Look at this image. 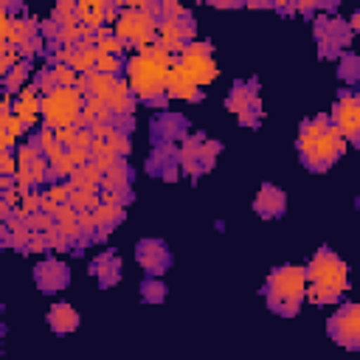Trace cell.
I'll list each match as a JSON object with an SVG mask.
<instances>
[{
  "label": "cell",
  "mask_w": 360,
  "mask_h": 360,
  "mask_svg": "<svg viewBox=\"0 0 360 360\" xmlns=\"http://www.w3.org/2000/svg\"><path fill=\"white\" fill-rule=\"evenodd\" d=\"M174 56L160 48L158 42L135 51L129 59H127V84L129 90L135 93V98L141 101H163L166 96V87H169V73L174 68Z\"/></svg>",
  "instance_id": "6da1fadb"
},
{
  "label": "cell",
  "mask_w": 360,
  "mask_h": 360,
  "mask_svg": "<svg viewBox=\"0 0 360 360\" xmlns=\"http://www.w3.org/2000/svg\"><path fill=\"white\" fill-rule=\"evenodd\" d=\"M346 152V138L326 115L307 118L298 129V155L301 163L312 172H326Z\"/></svg>",
  "instance_id": "7a4b0ae2"
},
{
  "label": "cell",
  "mask_w": 360,
  "mask_h": 360,
  "mask_svg": "<svg viewBox=\"0 0 360 360\" xmlns=\"http://www.w3.org/2000/svg\"><path fill=\"white\" fill-rule=\"evenodd\" d=\"M307 281H309L307 295L315 304H338V298L349 287V267L338 253L321 248L307 264Z\"/></svg>",
  "instance_id": "3957f363"
},
{
  "label": "cell",
  "mask_w": 360,
  "mask_h": 360,
  "mask_svg": "<svg viewBox=\"0 0 360 360\" xmlns=\"http://www.w3.org/2000/svg\"><path fill=\"white\" fill-rule=\"evenodd\" d=\"M309 281H307V267L298 264H281L267 276L264 295L273 312L278 315H295L301 309V301L307 298Z\"/></svg>",
  "instance_id": "277c9868"
},
{
  "label": "cell",
  "mask_w": 360,
  "mask_h": 360,
  "mask_svg": "<svg viewBox=\"0 0 360 360\" xmlns=\"http://www.w3.org/2000/svg\"><path fill=\"white\" fill-rule=\"evenodd\" d=\"M158 25H160V17H158V6L149 8V11H138V8H121V14L115 17L112 22V31L115 37L124 42V45H135L138 51L152 45L158 39Z\"/></svg>",
  "instance_id": "5b68a950"
},
{
  "label": "cell",
  "mask_w": 360,
  "mask_h": 360,
  "mask_svg": "<svg viewBox=\"0 0 360 360\" xmlns=\"http://www.w3.org/2000/svg\"><path fill=\"white\" fill-rule=\"evenodd\" d=\"M82 110H84V93H79L76 87H56L42 96V121L51 129L73 127Z\"/></svg>",
  "instance_id": "8992f818"
},
{
  "label": "cell",
  "mask_w": 360,
  "mask_h": 360,
  "mask_svg": "<svg viewBox=\"0 0 360 360\" xmlns=\"http://www.w3.org/2000/svg\"><path fill=\"white\" fill-rule=\"evenodd\" d=\"M219 155V143L205 138L202 132H191L186 135V141L177 146V160H180V172H186L188 177H200L202 172L214 169Z\"/></svg>",
  "instance_id": "52a82bcc"
},
{
  "label": "cell",
  "mask_w": 360,
  "mask_h": 360,
  "mask_svg": "<svg viewBox=\"0 0 360 360\" xmlns=\"http://www.w3.org/2000/svg\"><path fill=\"white\" fill-rule=\"evenodd\" d=\"M315 42L323 59H340L352 45V25L340 17H315Z\"/></svg>",
  "instance_id": "ba28073f"
},
{
  "label": "cell",
  "mask_w": 360,
  "mask_h": 360,
  "mask_svg": "<svg viewBox=\"0 0 360 360\" xmlns=\"http://www.w3.org/2000/svg\"><path fill=\"white\" fill-rule=\"evenodd\" d=\"M225 107L236 115V121L242 127H256L262 121V96H259V82L248 79V82H233Z\"/></svg>",
  "instance_id": "9c48e42d"
},
{
  "label": "cell",
  "mask_w": 360,
  "mask_h": 360,
  "mask_svg": "<svg viewBox=\"0 0 360 360\" xmlns=\"http://www.w3.org/2000/svg\"><path fill=\"white\" fill-rule=\"evenodd\" d=\"M329 338L343 349H360V301H349L338 307L335 315L326 321Z\"/></svg>",
  "instance_id": "30bf717a"
},
{
  "label": "cell",
  "mask_w": 360,
  "mask_h": 360,
  "mask_svg": "<svg viewBox=\"0 0 360 360\" xmlns=\"http://www.w3.org/2000/svg\"><path fill=\"white\" fill-rule=\"evenodd\" d=\"M177 65L200 84H211L217 79V62H214V53H211V45L208 42H191L180 56H177Z\"/></svg>",
  "instance_id": "8fae6325"
},
{
  "label": "cell",
  "mask_w": 360,
  "mask_h": 360,
  "mask_svg": "<svg viewBox=\"0 0 360 360\" xmlns=\"http://www.w3.org/2000/svg\"><path fill=\"white\" fill-rule=\"evenodd\" d=\"M197 37V25H194V20H191V14H186V17H180V20H160V25H158V45L160 48H166L174 59L191 45V42H197L194 39Z\"/></svg>",
  "instance_id": "7c38bea8"
},
{
  "label": "cell",
  "mask_w": 360,
  "mask_h": 360,
  "mask_svg": "<svg viewBox=\"0 0 360 360\" xmlns=\"http://www.w3.org/2000/svg\"><path fill=\"white\" fill-rule=\"evenodd\" d=\"M332 124L340 129L346 143H360V93H340L335 98Z\"/></svg>",
  "instance_id": "4fadbf2b"
},
{
  "label": "cell",
  "mask_w": 360,
  "mask_h": 360,
  "mask_svg": "<svg viewBox=\"0 0 360 360\" xmlns=\"http://www.w3.org/2000/svg\"><path fill=\"white\" fill-rule=\"evenodd\" d=\"M37 37H39L37 20H31L25 14L11 17L8 11H0V39H3V45H17L20 48V45H25Z\"/></svg>",
  "instance_id": "5bb4252c"
},
{
  "label": "cell",
  "mask_w": 360,
  "mask_h": 360,
  "mask_svg": "<svg viewBox=\"0 0 360 360\" xmlns=\"http://www.w3.org/2000/svg\"><path fill=\"white\" fill-rule=\"evenodd\" d=\"M135 259H138V264L152 278H158L160 273H166V267L172 264V253H169V248H166L163 239H141L138 242V250H135Z\"/></svg>",
  "instance_id": "9a60e30c"
},
{
  "label": "cell",
  "mask_w": 360,
  "mask_h": 360,
  "mask_svg": "<svg viewBox=\"0 0 360 360\" xmlns=\"http://www.w3.org/2000/svg\"><path fill=\"white\" fill-rule=\"evenodd\" d=\"M152 135L155 143H183L188 135V121L177 112H160L152 118Z\"/></svg>",
  "instance_id": "2e32d148"
},
{
  "label": "cell",
  "mask_w": 360,
  "mask_h": 360,
  "mask_svg": "<svg viewBox=\"0 0 360 360\" xmlns=\"http://www.w3.org/2000/svg\"><path fill=\"white\" fill-rule=\"evenodd\" d=\"M34 281H37V287H39L42 292H59V290L68 287L70 270H68V264L59 262V259H45V262H39V264L34 267Z\"/></svg>",
  "instance_id": "e0dca14e"
},
{
  "label": "cell",
  "mask_w": 360,
  "mask_h": 360,
  "mask_svg": "<svg viewBox=\"0 0 360 360\" xmlns=\"http://www.w3.org/2000/svg\"><path fill=\"white\" fill-rule=\"evenodd\" d=\"M14 115L25 124V129H31L42 121V93L37 90V84H28L25 90H20L14 96Z\"/></svg>",
  "instance_id": "ac0fdd59"
},
{
  "label": "cell",
  "mask_w": 360,
  "mask_h": 360,
  "mask_svg": "<svg viewBox=\"0 0 360 360\" xmlns=\"http://www.w3.org/2000/svg\"><path fill=\"white\" fill-rule=\"evenodd\" d=\"M284 208H287V194H284L278 186H273V183H264V186L256 191V197H253V211H256L259 217H264V219L281 217Z\"/></svg>",
  "instance_id": "d6986e66"
},
{
  "label": "cell",
  "mask_w": 360,
  "mask_h": 360,
  "mask_svg": "<svg viewBox=\"0 0 360 360\" xmlns=\"http://www.w3.org/2000/svg\"><path fill=\"white\" fill-rule=\"evenodd\" d=\"M177 169H180L177 146H172V143H155L152 158H149V172L158 174V177H163V180H174L177 177Z\"/></svg>",
  "instance_id": "ffe728a7"
},
{
  "label": "cell",
  "mask_w": 360,
  "mask_h": 360,
  "mask_svg": "<svg viewBox=\"0 0 360 360\" xmlns=\"http://www.w3.org/2000/svg\"><path fill=\"white\" fill-rule=\"evenodd\" d=\"M166 96H169V98H180V101H197V98L202 96V90H200V84L174 62V68H172V73H169Z\"/></svg>",
  "instance_id": "44dd1931"
},
{
  "label": "cell",
  "mask_w": 360,
  "mask_h": 360,
  "mask_svg": "<svg viewBox=\"0 0 360 360\" xmlns=\"http://www.w3.org/2000/svg\"><path fill=\"white\" fill-rule=\"evenodd\" d=\"M127 217V208L124 205H110V202H101L96 211H93V219H96V242L107 239Z\"/></svg>",
  "instance_id": "7402d4cb"
},
{
  "label": "cell",
  "mask_w": 360,
  "mask_h": 360,
  "mask_svg": "<svg viewBox=\"0 0 360 360\" xmlns=\"http://www.w3.org/2000/svg\"><path fill=\"white\" fill-rule=\"evenodd\" d=\"M90 273L96 276V281H98L101 287H112V284L121 281V259H118L115 253L104 250V253H98V256L90 262Z\"/></svg>",
  "instance_id": "603a6c76"
},
{
  "label": "cell",
  "mask_w": 360,
  "mask_h": 360,
  "mask_svg": "<svg viewBox=\"0 0 360 360\" xmlns=\"http://www.w3.org/2000/svg\"><path fill=\"white\" fill-rule=\"evenodd\" d=\"M76 17L84 28H90L96 34L98 28H104V22L110 17V3H104V0H79L76 3Z\"/></svg>",
  "instance_id": "cb8c5ba5"
},
{
  "label": "cell",
  "mask_w": 360,
  "mask_h": 360,
  "mask_svg": "<svg viewBox=\"0 0 360 360\" xmlns=\"http://www.w3.org/2000/svg\"><path fill=\"white\" fill-rule=\"evenodd\" d=\"M96 62H98V51H96L93 42L79 39L76 45H70V59H68V65H70L79 76L93 73V70H96Z\"/></svg>",
  "instance_id": "d4e9b609"
},
{
  "label": "cell",
  "mask_w": 360,
  "mask_h": 360,
  "mask_svg": "<svg viewBox=\"0 0 360 360\" xmlns=\"http://www.w3.org/2000/svg\"><path fill=\"white\" fill-rule=\"evenodd\" d=\"M135 93L129 90V84H127V79H121L118 82V87H115V93L107 98V104H110V110H112V115L115 118H135ZM112 118V121H115Z\"/></svg>",
  "instance_id": "484cf974"
},
{
  "label": "cell",
  "mask_w": 360,
  "mask_h": 360,
  "mask_svg": "<svg viewBox=\"0 0 360 360\" xmlns=\"http://www.w3.org/2000/svg\"><path fill=\"white\" fill-rule=\"evenodd\" d=\"M53 222H56V228L68 236V242H70V245H79V242L84 239V236H82V225H79V211H76L70 202L56 208Z\"/></svg>",
  "instance_id": "4316f807"
},
{
  "label": "cell",
  "mask_w": 360,
  "mask_h": 360,
  "mask_svg": "<svg viewBox=\"0 0 360 360\" xmlns=\"http://www.w3.org/2000/svg\"><path fill=\"white\" fill-rule=\"evenodd\" d=\"M101 180H104V174H101V172L93 166V160H90V163L73 169V174L68 177V186H70V188H82V191H96V194H101Z\"/></svg>",
  "instance_id": "83f0119b"
},
{
  "label": "cell",
  "mask_w": 360,
  "mask_h": 360,
  "mask_svg": "<svg viewBox=\"0 0 360 360\" xmlns=\"http://www.w3.org/2000/svg\"><path fill=\"white\" fill-rule=\"evenodd\" d=\"M48 323H51L53 332L68 335V332H73V329L79 326V312H76L70 304L59 301V304H53V307L48 309Z\"/></svg>",
  "instance_id": "f1b7e54d"
},
{
  "label": "cell",
  "mask_w": 360,
  "mask_h": 360,
  "mask_svg": "<svg viewBox=\"0 0 360 360\" xmlns=\"http://www.w3.org/2000/svg\"><path fill=\"white\" fill-rule=\"evenodd\" d=\"M22 132H25V124L14 112H0V149L3 152H11Z\"/></svg>",
  "instance_id": "f546056e"
},
{
  "label": "cell",
  "mask_w": 360,
  "mask_h": 360,
  "mask_svg": "<svg viewBox=\"0 0 360 360\" xmlns=\"http://www.w3.org/2000/svg\"><path fill=\"white\" fill-rule=\"evenodd\" d=\"M28 239H31V231H28V225L20 217H11V219L3 222V245L6 248L25 250L28 248Z\"/></svg>",
  "instance_id": "4dcf8cb0"
},
{
  "label": "cell",
  "mask_w": 360,
  "mask_h": 360,
  "mask_svg": "<svg viewBox=\"0 0 360 360\" xmlns=\"http://www.w3.org/2000/svg\"><path fill=\"white\" fill-rule=\"evenodd\" d=\"M104 188H132V169L127 160H118L112 169L104 172V180H101V191Z\"/></svg>",
  "instance_id": "1f68e13d"
},
{
  "label": "cell",
  "mask_w": 360,
  "mask_h": 360,
  "mask_svg": "<svg viewBox=\"0 0 360 360\" xmlns=\"http://www.w3.org/2000/svg\"><path fill=\"white\" fill-rule=\"evenodd\" d=\"M28 73H31V68H28V59L25 62H20L14 70H8L6 76H3V87H6V93H20V90H25L28 84H25V79H28Z\"/></svg>",
  "instance_id": "d6a6232c"
},
{
  "label": "cell",
  "mask_w": 360,
  "mask_h": 360,
  "mask_svg": "<svg viewBox=\"0 0 360 360\" xmlns=\"http://www.w3.org/2000/svg\"><path fill=\"white\" fill-rule=\"evenodd\" d=\"M107 146H110V152L115 155V158H127L129 152H132V141H129V132H124V129H118V127H112V132L107 135Z\"/></svg>",
  "instance_id": "836d02e7"
},
{
  "label": "cell",
  "mask_w": 360,
  "mask_h": 360,
  "mask_svg": "<svg viewBox=\"0 0 360 360\" xmlns=\"http://www.w3.org/2000/svg\"><path fill=\"white\" fill-rule=\"evenodd\" d=\"M338 76H340L343 82H357V79H360V56L352 53V51H346V53L338 59Z\"/></svg>",
  "instance_id": "e575fe53"
},
{
  "label": "cell",
  "mask_w": 360,
  "mask_h": 360,
  "mask_svg": "<svg viewBox=\"0 0 360 360\" xmlns=\"http://www.w3.org/2000/svg\"><path fill=\"white\" fill-rule=\"evenodd\" d=\"M70 205L76 211H96L101 205V194L96 191H82V188H70Z\"/></svg>",
  "instance_id": "d590c367"
},
{
  "label": "cell",
  "mask_w": 360,
  "mask_h": 360,
  "mask_svg": "<svg viewBox=\"0 0 360 360\" xmlns=\"http://www.w3.org/2000/svg\"><path fill=\"white\" fill-rule=\"evenodd\" d=\"M20 62H25V56L20 53L17 45H0V73L6 76L8 70H14Z\"/></svg>",
  "instance_id": "8d00e7d4"
},
{
  "label": "cell",
  "mask_w": 360,
  "mask_h": 360,
  "mask_svg": "<svg viewBox=\"0 0 360 360\" xmlns=\"http://www.w3.org/2000/svg\"><path fill=\"white\" fill-rule=\"evenodd\" d=\"M48 70H51L56 87H76V82H79V73L70 65H48Z\"/></svg>",
  "instance_id": "74e56055"
},
{
  "label": "cell",
  "mask_w": 360,
  "mask_h": 360,
  "mask_svg": "<svg viewBox=\"0 0 360 360\" xmlns=\"http://www.w3.org/2000/svg\"><path fill=\"white\" fill-rule=\"evenodd\" d=\"M37 211H42V191H28V194H22V200H20V205H17V217L25 219V217H31V214H37Z\"/></svg>",
  "instance_id": "f35d334b"
},
{
  "label": "cell",
  "mask_w": 360,
  "mask_h": 360,
  "mask_svg": "<svg viewBox=\"0 0 360 360\" xmlns=\"http://www.w3.org/2000/svg\"><path fill=\"white\" fill-rule=\"evenodd\" d=\"M141 298H143L146 304H160V301L166 298V284L158 281V278H146L143 287H141Z\"/></svg>",
  "instance_id": "ab89813d"
},
{
  "label": "cell",
  "mask_w": 360,
  "mask_h": 360,
  "mask_svg": "<svg viewBox=\"0 0 360 360\" xmlns=\"http://www.w3.org/2000/svg\"><path fill=\"white\" fill-rule=\"evenodd\" d=\"M84 107L93 112V118L96 121H101V124H112V110H110V104L107 101H101V98H93V96H87L84 98Z\"/></svg>",
  "instance_id": "60d3db41"
},
{
  "label": "cell",
  "mask_w": 360,
  "mask_h": 360,
  "mask_svg": "<svg viewBox=\"0 0 360 360\" xmlns=\"http://www.w3.org/2000/svg\"><path fill=\"white\" fill-rule=\"evenodd\" d=\"M96 70H98V73H107V76H118L121 70H127V62H124L121 56H107V53H98Z\"/></svg>",
  "instance_id": "b9f144b4"
},
{
  "label": "cell",
  "mask_w": 360,
  "mask_h": 360,
  "mask_svg": "<svg viewBox=\"0 0 360 360\" xmlns=\"http://www.w3.org/2000/svg\"><path fill=\"white\" fill-rule=\"evenodd\" d=\"M48 166H51V177H59V180H68L70 174H73V163H70V158H68V152L65 155H59V158H53V160H48Z\"/></svg>",
  "instance_id": "7bdbcfd3"
},
{
  "label": "cell",
  "mask_w": 360,
  "mask_h": 360,
  "mask_svg": "<svg viewBox=\"0 0 360 360\" xmlns=\"http://www.w3.org/2000/svg\"><path fill=\"white\" fill-rule=\"evenodd\" d=\"M22 222L28 225V231H31V233H48V228L53 225V217H51V214H45V211H37V214L25 217Z\"/></svg>",
  "instance_id": "ee69618b"
},
{
  "label": "cell",
  "mask_w": 360,
  "mask_h": 360,
  "mask_svg": "<svg viewBox=\"0 0 360 360\" xmlns=\"http://www.w3.org/2000/svg\"><path fill=\"white\" fill-rule=\"evenodd\" d=\"M186 14H188V8L180 6V3H172V0L158 3V17H160V20H180V17H186Z\"/></svg>",
  "instance_id": "f6af8a7d"
},
{
  "label": "cell",
  "mask_w": 360,
  "mask_h": 360,
  "mask_svg": "<svg viewBox=\"0 0 360 360\" xmlns=\"http://www.w3.org/2000/svg\"><path fill=\"white\" fill-rule=\"evenodd\" d=\"M132 200V188H104L101 191V202H110V205H124Z\"/></svg>",
  "instance_id": "bcb514c9"
},
{
  "label": "cell",
  "mask_w": 360,
  "mask_h": 360,
  "mask_svg": "<svg viewBox=\"0 0 360 360\" xmlns=\"http://www.w3.org/2000/svg\"><path fill=\"white\" fill-rule=\"evenodd\" d=\"M45 242H48V248H53V250H68V245H70V242H68V236H65V233L56 228V222L48 228Z\"/></svg>",
  "instance_id": "7dc6e473"
},
{
  "label": "cell",
  "mask_w": 360,
  "mask_h": 360,
  "mask_svg": "<svg viewBox=\"0 0 360 360\" xmlns=\"http://www.w3.org/2000/svg\"><path fill=\"white\" fill-rule=\"evenodd\" d=\"M17 169H20L17 155H11V152H0V177H14Z\"/></svg>",
  "instance_id": "c3c4849f"
},
{
  "label": "cell",
  "mask_w": 360,
  "mask_h": 360,
  "mask_svg": "<svg viewBox=\"0 0 360 360\" xmlns=\"http://www.w3.org/2000/svg\"><path fill=\"white\" fill-rule=\"evenodd\" d=\"M76 135H79L76 127H62V129H56V141H59L65 149H70V146L76 143Z\"/></svg>",
  "instance_id": "681fc988"
},
{
  "label": "cell",
  "mask_w": 360,
  "mask_h": 360,
  "mask_svg": "<svg viewBox=\"0 0 360 360\" xmlns=\"http://www.w3.org/2000/svg\"><path fill=\"white\" fill-rule=\"evenodd\" d=\"M68 158H70V163L73 166H84V163H90L93 160V152H87V149H68Z\"/></svg>",
  "instance_id": "f907efd6"
},
{
  "label": "cell",
  "mask_w": 360,
  "mask_h": 360,
  "mask_svg": "<svg viewBox=\"0 0 360 360\" xmlns=\"http://www.w3.org/2000/svg\"><path fill=\"white\" fill-rule=\"evenodd\" d=\"M48 248V242H45V233H31V239H28V248H25V253H42Z\"/></svg>",
  "instance_id": "816d5d0a"
},
{
  "label": "cell",
  "mask_w": 360,
  "mask_h": 360,
  "mask_svg": "<svg viewBox=\"0 0 360 360\" xmlns=\"http://www.w3.org/2000/svg\"><path fill=\"white\" fill-rule=\"evenodd\" d=\"M349 25H352V31H357V34H360V8L352 14V22H349Z\"/></svg>",
  "instance_id": "f5cc1de1"
}]
</instances>
